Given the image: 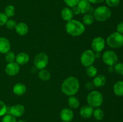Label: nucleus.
<instances>
[{
	"label": "nucleus",
	"mask_w": 123,
	"mask_h": 122,
	"mask_svg": "<svg viewBox=\"0 0 123 122\" xmlns=\"http://www.w3.org/2000/svg\"><path fill=\"white\" fill-rule=\"evenodd\" d=\"M30 61V56L25 52H20L16 55L15 62L19 65H24Z\"/></svg>",
	"instance_id": "nucleus-14"
},
{
	"label": "nucleus",
	"mask_w": 123,
	"mask_h": 122,
	"mask_svg": "<svg viewBox=\"0 0 123 122\" xmlns=\"http://www.w3.org/2000/svg\"><path fill=\"white\" fill-rule=\"evenodd\" d=\"M80 11V13L82 14H86L90 13L91 9V3L88 0H80L78 4Z\"/></svg>",
	"instance_id": "nucleus-15"
},
{
	"label": "nucleus",
	"mask_w": 123,
	"mask_h": 122,
	"mask_svg": "<svg viewBox=\"0 0 123 122\" xmlns=\"http://www.w3.org/2000/svg\"><path fill=\"white\" fill-rule=\"evenodd\" d=\"M112 15L110 8L107 6H102L97 7L93 12L95 20L100 22H103L108 20Z\"/></svg>",
	"instance_id": "nucleus-4"
},
{
	"label": "nucleus",
	"mask_w": 123,
	"mask_h": 122,
	"mask_svg": "<svg viewBox=\"0 0 123 122\" xmlns=\"http://www.w3.org/2000/svg\"><path fill=\"white\" fill-rule=\"evenodd\" d=\"M106 78L102 74H98L96 75L95 77H94L92 81V83L94 87L97 88L103 87L106 84Z\"/></svg>",
	"instance_id": "nucleus-18"
},
{
	"label": "nucleus",
	"mask_w": 123,
	"mask_h": 122,
	"mask_svg": "<svg viewBox=\"0 0 123 122\" xmlns=\"http://www.w3.org/2000/svg\"><path fill=\"white\" fill-rule=\"evenodd\" d=\"M64 3L68 6L69 8H73L75 6H78L80 0H63Z\"/></svg>",
	"instance_id": "nucleus-33"
},
{
	"label": "nucleus",
	"mask_w": 123,
	"mask_h": 122,
	"mask_svg": "<svg viewBox=\"0 0 123 122\" xmlns=\"http://www.w3.org/2000/svg\"><path fill=\"white\" fill-rule=\"evenodd\" d=\"M26 87L24 84L18 83L13 87V92L17 96H22L26 93Z\"/></svg>",
	"instance_id": "nucleus-19"
},
{
	"label": "nucleus",
	"mask_w": 123,
	"mask_h": 122,
	"mask_svg": "<svg viewBox=\"0 0 123 122\" xmlns=\"http://www.w3.org/2000/svg\"><path fill=\"white\" fill-rule=\"evenodd\" d=\"M80 84L76 77L70 76L66 78L61 84V92L68 96H74L79 91Z\"/></svg>",
	"instance_id": "nucleus-1"
},
{
	"label": "nucleus",
	"mask_w": 123,
	"mask_h": 122,
	"mask_svg": "<svg viewBox=\"0 0 123 122\" xmlns=\"http://www.w3.org/2000/svg\"><path fill=\"white\" fill-rule=\"evenodd\" d=\"M16 117L12 116L10 114H6L3 116L1 122H17Z\"/></svg>",
	"instance_id": "nucleus-29"
},
{
	"label": "nucleus",
	"mask_w": 123,
	"mask_h": 122,
	"mask_svg": "<svg viewBox=\"0 0 123 122\" xmlns=\"http://www.w3.org/2000/svg\"><path fill=\"white\" fill-rule=\"evenodd\" d=\"M38 76L42 81H46L50 80L51 77V74L48 69H43L40 70V71L38 72Z\"/></svg>",
	"instance_id": "nucleus-23"
},
{
	"label": "nucleus",
	"mask_w": 123,
	"mask_h": 122,
	"mask_svg": "<svg viewBox=\"0 0 123 122\" xmlns=\"http://www.w3.org/2000/svg\"><path fill=\"white\" fill-rule=\"evenodd\" d=\"M15 30L18 35L20 36H24L28 33L29 31V28L26 23L20 22L17 23Z\"/></svg>",
	"instance_id": "nucleus-17"
},
{
	"label": "nucleus",
	"mask_w": 123,
	"mask_h": 122,
	"mask_svg": "<svg viewBox=\"0 0 123 122\" xmlns=\"http://www.w3.org/2000/svg\"><path fill=\"white\" fill-rule=\"evenodd\" d=\"M96 61L95 53L92 50L88 49L85 50L81 54L80 57V63L84 67H88L92 65Z\"/></svg>",
	"instance_id": "nucleus-6"
},
{
	"label": "nucleus",
	"mask_w": 123,
	"mask_h": 122,
	"mask_svg": "<svg viewBox=\"0 0 123 122\" xmlns=\"http://www.w3.org/2000/svg\"><path fill=\"white\" fill-rule=\"evenodd\" d=\"M8 109L6 104L3 101L0 100V117L4 116L7 113Z\"/></svg>",
	"instance_id": "nucleus-32"
},
{
	"label": "nucleus",
	"mask_w": 123,
	"mask_h": 122,
	"mask_svg": "<svg viewBox=\"0 0 123 122\" xmlns=\"http://www.w3.org/2000/svg\"></svg>",
	"instance_id": "nucleus-42"
},
{
	"label": "nucleus",
	"mask_w": 123,
	"mask_h": 122,
	"mask_svg": "<svg viewBox=\"0 0 123 122\" xmlns=\"http://www.w3.org/2000/svg\"><path fill=\"white\" fill-rule=\"evenodd\" d=\"M95 19L93 14L88 13L84 14L82 18V23L84 25H91L94 22Z\"/></svg>",
	"instance_id": "nucleus-24"
},
{
	"label": "nucleus",
	"mask_w": 123,
	"mask_h": 122,
	"mask_svg": "<svg viewBox=\"0 0 123 122\" xmlns=\"http://www.w3.org/2000/svg\"><path fill=\"white\" fill-rule=\"evenodd\" d=\"M11 49V44L7 38L0 37V53L6 54Z\"/></svg>",
	"instance_id": "nucleus-13"
},
{
	"label": "nucleus",
	"mask_w": 123,
	"mask_h": 122,
	"mask_svg": "<svg viewBox=\"0 0 123 122\" xmlns=\"http://www.w3.org/2000/svg\"><path fill=\"white\" fill-rule=\"evenodd\" d=\"M49 63V57L44 52H40L35 56L34 59V65L36 69H45Z\"/></svg>",
	"instance_id": "nucleus-7"
},
{
	"label": "nucleus",
	"mask_w": 123,
	"mask_h": 122,
	"mask_svg": "<svg viewBox=\"0 0 123 122\" xmlns=\"http://www.w3.org/2000/svg\"><path fill=\"white\" fill-rule=\"evenodd\" d=\"M117 32L123 34V21L120 22L117 26Z\"/></svg>",
	"instance_id": "nucleus-36"
},
{
	"label": "nucleus",
	"mask_w": 123,
	"mask_h": 122,
	"mask_svg": "<svg viewBox=\"0 0 123 122\" xmlns=\"http://www.w3.org/2000/svg\"><path fill=\"white\" fill-rule=\"evenodd\" d=\"M113 90L115 95L123 96V81H118L115 83L113 87Z\"/></svg>",
	"instance_id": "nucleus-21"
},
{
	"label": "nucleus",
	"mask_w": 123,
	"mask_h": 122,
	"mask_svg": "<svg viewBox=\"0 0 123 122\" xmlns=\"http://www.w3.org/2000/svg\"><path fill=\"white\" fill-rule=\"evenodd\" d=\"M68 104L70 108L78 109L80 106V102L78 98L74 96H71L68 99Z\"/></svg>",
	"instance_id": "nucleus-22"
},
{
	"label": "nucleus",
	"mask_w": 123,
	"mask_h": 122,
	"mask_svg": "<svg viewBox=\"0 0 123 122\" xmlns=\"http://www.w3.org/2000/svg\"><path fill=\"white\" fill-rule=\"evenodd\" d=\"M106 43L112 49H119L123 46V34L115 32L109 35Z\"/></svg>",
	"instance_id": "nucleus-5"
},
{
	"label": "nucleus",
	"mask_w": 123,
	"mask_h": 122,
	"mask_svg": "<svg viewBox=\"0 0 123 122\" xmlns=\"http://www.w3.org/2000/svg\"><path fill=\"white\" fill-rule=\"evenodd\" d=\"M101 56L100 52H96L95 53V57L96 58H99Z\"/></svg>",
	"instance_id": "nucleus-40"
},
{
	"label": "nucleus",
	"mask_w": 123,
	"mask_h": 122,
	"mask_svg": "<svg viewBox=\"0 0 123 122\" xmlns=\"http://www.w3.org/2000/svg\"><path fill=\"white\" fill-rule=\"evenodd\" d=\"M97 72H98L97 69L94 67V66H93V65L90 66V67H86V73L89 77H95L97 75Z\"/></svg>",
	"instance_id": "nucleus-27"
},
{
	"label": "nucleus",
	"mask_w": 123,
	"mask_h": 122,
	"mask_svg": "<svg viewBox=\"0 0 123 122\" xmlns=\"http://www.w3.org/2000/svg\"><path fill=\"white\" fill-rule=\"evenodd\" d=\"M17 122H26V121H24V120H19V121H18Z\"/></svg>",
	"instance_id": "nucleus-41"
},
{
	"label": "nucleus",
	"mask_w": 123,
	"mask_h": 122,
	"mask_svg": "<svg viewBox=\"0 0 123 122\" xmlns=\"http://www.w3.org/2000/svg\"><path fill=\"white\" fill-rule=\"evenodd\" d=\"M105 1L109 7H116L120 4V0H105Z\"/></svg>",
	"instance_id": "nucleus-34"
},
{
	"label": "nucleus",
	"mask_w": 123,
	"mask_h": 122,
	"mask_svg": "<svg viewBox=\"0 0 123 122\" xmlns=\"http://www.w3.org/2000/svg\"><path fill=\"white\" fill-rule=\"evenodd\" d=\"M4 13L8 18L13 17L15 14V8L12 5H8L5 8Z\"/></svg>",
	"instance_id": "nucleus-26"
},
{
	"label": "nucleus",
	"mask_w": 123,
	"mask_h": 122,
	"mask_svg": "<svg viewBox=\"0 0 123 122\" xmlns=\"http://www.w3.org/2000/svg\"><path fill=\"white\" fill-rule=\"evenodd\" d=\"M73 14L72 10L68 7H64L61 11V18L66 22H68L73 19Z\"/></svg>",
	"instance_id": "nucleus-20"
},
{
	"label": "nucleus",
	"mask_w": 123,
	"mask_h": 122,
	"mask_svg": "<svg viewBox=\"0 0 123 122\" xmlns=\"http://www.w3.org/2000/svg\"><path fill=\"white\" fill-rule=\"evenodd\" d=\"M18 23L13 19H8L6 23V26L8 29H15Z\"/></svg>",
	"instance_id": "nucleus-31"
},
{
	"label": "nucleus",
	"mask_w": 123,
	"mask_h": 122,
	"mask_svg": "<svg viewBox=\"0 0 123 122\" xmlns=\"http://www.w3.org/2000/svg\"><path fill=\"white\" fill-rule=\"evenodd\" d=\"M91 4H99L102 3L105 0H88Z\"/></svg>",
	"instance_id": "nucleus-38"
},
{
	"label": "nucleus",
	"mask_w": 123,
	"mask_h": 122,
	"mask_svg": "<svg viewBox=\"0 0 123 122\" xmlns=\"http://www.w3.org/2000/svg\"><path fill=\"white\" fill-rule=\"evenodd\" d=\"M25 111V106L22 104H18L11 106L10 108L9 109L8 114H10L15 117H20L23 116Z\"/></svg>",
	"instance_id": "nucleus-11"
},
{
	"label": "nucleus",
	"mask_w": 123,
	"mask_h": 122,
	"mask_svg": "<svg viewBox=\"0 0 123 122\" xmlns=\"http://www.w3.org/2000/svg\"><path fill=\"white\" fill-rule=\"evenodd\" d=\"M106 45V41L102 37H97L94 38L91 42V49L94 53L100 52L104 50Z\"/></svg>",
	"instance_id": "nucleus-9"
},
{
	"label": "nucleus",
	"mask_w": 123,
	"mask_h": 122,
	"mask_svg": "<svg viewBox=\"0 0 123 122\" xmlns=\"http://www.w3.org/2000/svg\"><path fill=\"white\" fill-rule=\"evenodd\" d=\"M94 108L89 105H86L83 106L80 108V115L82 118H89L92 116Z\"/></svg>",
	"instance_id": "nucleus-16"
},
{
	"label": "nucleus",
	"mask_w": 123,
	"mask_h": 122,
	"mask_svg": "<svg viewBox=\"0 0 123 122\" xmlns=\"http://www.w3.org/2000/svg\"><path fill=\"white\" fill-rule=\"evenodd\" d=\"M114 71L119 75H123V63H117L114 65Z\"/></svg>",
	"instance_id": "nucleus-30"
},
{
	"label": "nucleus",
	"mask_w": 123,
	"mask_h": 122,
	"mask_svg": "<svg viewBox=\"0 0 123 122\" xmlns=\"http://www.w3.org/2000/svg\"><path fill=\"white\" fill-rule=\"evenodd\" d=\"M16 55L13 51H10L6 53L5 54V59L7 63H10V62H13L15 61Z\"/></svg>",
	"instance_id": "nucleus-28"
},
{
	"label": "nucleus",
	"mask_w": 123,
	"mask_h": 122,
	"mask_svg": "<svg viewBox=\"0 0 123 122\" xmlns=\"http://www.w3.org/2000/svg\"><path fill=\"white\" fill-rule=\"evenodd\" d=\"M94 84H93V83H88L87 84H86V89H88V90H91V89H93V87H94Z\"/></svg>",
	"instance_id": "nucleus-39"
},
{
	"label": "nucleus",
	"mask_w": 123,
	"mask_h": 122,
	"mask_svg": "<svg viewBox=\"0 0 123 122\" xmlns=\"http://www.w3.org/2000/svg\"><path fill=\"white\" fill-rule=\"evenodd\" d=\"M66 32L72 37H79L85 31V26L82 22L75 19L67 22L66 25Z\"/></svg>",
	"instance_id": "nucleus-2"
},
{
	"label": "nucleus",
	"mask_w": 123,
	"mask_h": 122,
	"mask_svg": "<svg viewBox=\"0 0 123 122\" xmlns=\"http://www.w3.org/2000/svg\"><path fill=\"white\" fill-rule=\"evenodd\" d=\"M102 60L106 65L114 66L118 62V57L116 53L113 50H107L102 55Z\"/></svg>",
	"instance_id": "nucleus-8"
},
{
	"label": "nucleus",
	"mask_w": 123,
	"mask_h": 122,
	"mask_svg": "<svg viewBox=\"0 0 123 122\" xmlns=\"http://www.w3.org/2000/svg\"><path fill=\"white\" fill-rule=\"evenodd\" d=\"M92 116L94 117L96 120L100 121L103 120V118H104L105 114L102 109L99 108H96V109H94Z\"/></svg>",
	"instance_id": "nucleus-25"
},
{
	"label": "nucleus",
	"mask_w": 123,
	"mask_h": 122,
	"mask_svg": "<svg viewBox=\"0 0 123 122\" xmlns=\"http://www.w3.org/2000/svg\"><path fill=\"white\" fill-rule=\"evenodd\" d=\"M72 10L74 15H78V14H79L80 13V10H79V7H78V6L73 7Z\"/></svg>",
	"instance_id": "nucleus-37"
},
{
	"label": "nucleus",
	"mask_w": 123,
	"mask_h": 122,
	"mask_svg": "<svg viewBox=\"0 0 123 122\" xmlns=\"http://www.w3.org/2000/svg\"><path fill=\"white\" fill-rule=\"evenodd\" d=\"M60 118L62 122H70L74 117L73 110L69 108H64L61 111L60 114Z\"/></svg>",
	"instance_id": "nucleus-12"
},
{
	"label": "nucleus",
	"mask_w": 123,
	"mask_h": 122,
	"mask_svg": "<svg viewBox=\"0 0 123 122\" xmlns=\"http://www.w3.org/2000/svg\"><path fill=\"white\" fill-rule=\"evenodd\" d=\"M88 105L94 108H99L103 102V96L101 92L97 90H92L86 97Z\"/></svg>",
	"instance_id": "nucleus-3"
},
{
	"label": "nucleus",
	"mask_w": 123,
	"mask_h": 122,
	"mask_svg": "<svg viewBox=\"0 0 123 122\" xmlns=\"http://www.w3.org/2000/svg\"><path fill=\"white\" fill-rule=\"evenodd\" d=\"M8 19V18L6 16L4 13L0 12V26L6 25Z\"/></svg>",
	"instance_id": "nucleus-35"
},
{
	"label": "nucleus",
	"mask_w": 123,
	"mask_h": 122,
	"mask_svg": "<svg viewBox=\"0 0 123 122\" xmlns=\"http://www.w3.org/2000/svg\"><path fill=\"white\" fill-rule=\"evenodd\" d=\"M20 70V65L15 61L8 63L5 68V72L8 76H15L19 72Z\"/></svg>",
	"instance_id": "nucleus-10"
}]
</instances>
